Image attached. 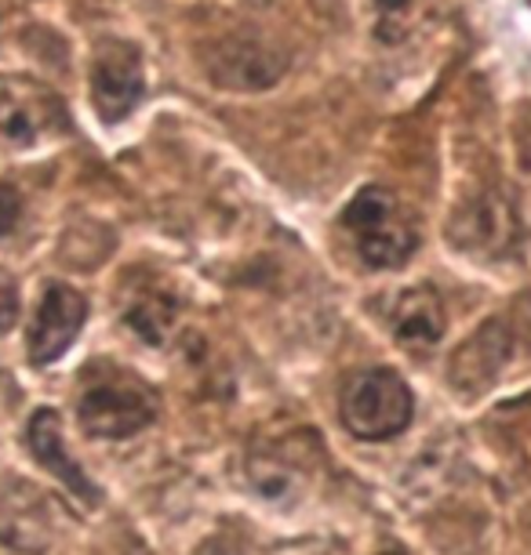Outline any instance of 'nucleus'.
<instances>
[{
  "mask_svg": "<svg viewBox=\"0 0 531 555\" xmlns=\"http://www.w3.org/2000/svg\"><path fill=\"white\" fill-rule=\"evenodd\" d=\"M342 225L353 240V250L371 269H401L419 247L412 215L390 190L368 185L342 211Z\"/></svg>",
  "mask_w": 531,
  "mask_h": 555,
  "instance_id": "f257e3e1",
  "label": "nucleus"
},
{
  "mask_svg": "<svg viewBox=\"0 0 531 555\" xmlns=\"http://www.w3.org/2000/svg\"><path fill=\"white\" fill-rule=\"evenodd\" d=\"M342 425L364 443H387L401 436L415 417V396L390 366L357 371L342 389Z\"/></svg>",
  "mask_w": 531,
  "mask_h": 555,
  "instance_id": "f03ea898",
  "label": "nucleus"
},
{
  "mask_svg": "<svg viewBox=\"0 0 531 555\" xmlns=\"http://www.w3.org/2000/svg\"><path fill=\"white\" fill-rule=\"evenodd\" d=\"M80 425L99 439H128L142 433L146 425H153L157 417V400L142 382H135L131 374L110 371L102 374L80 392L77 403Z\"/></svg>",
  "mask_w": 531,
  "mask_h": 555,
  "instance_id": "7ed1b4c3",
  "label": "nucleus"
},
{
  "mask_svg": "<svg viewBox=\"0 0 531 555\" xmlns=\"http://www.w3.org/2000/svg\"><path fill=\"white\" fill-rule=\"evenodd\" d=\"M59 131H66L59 95L26 77H0V150H26Z\"/></svg>",
  "mask_w": 531,
  "mask_h": 555,
  "instance_id": "20e7f679",
  "label": "nucleus"
},
{
  "mask_svg": "<svg viewBox=\"0 0 531 555\" xmlns=\"http://www.w3.org/2000/svg\"><path fill=\"white\" fill-rule=\"evenodd\" d=\"M88 320V298L80 291H73L66 284H51L40 298V306L29 323L26 345H29V363L48 366L59 356H66V349L77 341L80 327Z\"/></svg>",
  "mask_w": 531,
  "mask_h": 555,
  "instance_id": "39448f33",
  "label": "nucleus"
},
{
  "mask_svg": "<svg viewBox=\"0 0 531 555\" xmlns=\"http://www.w3.org/2000/svg\"><path fill=\"white\" fill-rule=\"evenodd\" d=\"M91 95L102 120H124L142 99V59L124 40H110L96 51L91 62Z\"/></svg>",
  "mask_w": 531,
  "mask_h": 555,
  "instance_id": "423d86ee",
  "label": "nucleus"
},
{
  "mask_svg": "<svg viewBox=\"0 0 531 555\" xmlns=\"http://www.w3.org/2000/svg\"><path fill=\"white\" fill-rule=\"evenodd\" d=\"M26 439H29L34 457L48 468L51 476H55V483H62L73 498L85 501V505H99V487L91 483L85 468L77 465V457L69 454L66 436H62V422H59L55 411H37L34 417H29Z\"/></svg>",
  "mask_w": 531,
  "mask_h": 555,
  "instance_id": "0eeeda50",
  "label": "nucleus"
},
{
  "mask_svg": "<svg viewBox=\"0 0 531 555\" xmlns=\"http://www.w3.org/2000/svg\"><path fill=\"white\" fill-rule=\"evenodd\" d=\"M387 323L401 349L430 352L444 338V309L433 287H412L393 295L387 309Z\"/></svg>",
  "mask_w": 531,
  "mask_h": 555,
  "instance_id": "6e6552de",
  "label": "nucleus"
},
{
  "mask_svg": "<svg viewBox=\"0 0 531 555\" xmlns=\"http://www.w3.org/2000/svg\"><path fill=\"white\" fill-rule=\"evenodd\" d=\"M280 73V62L269 59L266 48H258L255 40H230L226 48H218V59L212 62V77L230 88H266Z\"/></svg>",
  "mask_w": 531,
  "mask_h": 555,
  "instance_id": "1a4fd4ad",
  "label": "nucleus"
},
{
  "mask_svg": "<svg viewBox=\"0 0 531 555\" xmlns=\"http://www.w3.org/2000/svg\"><path fill=\"white\" fill-rule=\"evenodd\" d=\"M459 229H470V236H463V247H481V250H503L514 244V215L498 196H481L477 204H470V211L459 218ZM455 229V233H459Z\"/></svg>",
  "mask_w": 531,
  "mask_h": 555,
  "instance_id": "9d476101",
  "label": "nucleus"
},
{
  "mask_svg": "<svg viewBox=\"0 0 531 555\" xmlns=\"http://www.w3.org/2000/svg\"><path fill=\"white\" fill-rule=\"evenodd\" d=\"M375 12V37L382 44H401L419 29L426 15V0H371Z\"/></svg>",
  "mask_w": 531,
  "mask_h": 555,
  "instance_id": "9b49d317",
  "label": "nucleus"
},
{
  "mask_svg": "<svg viewBox=\"0 0 531 555\" xmlns=\"http://www.w3.org/2000/svg\"><path fill=\"white\" fill-rule=\"evenodd\" d=\"M172 320H175V309L164 298H142V301H135V306L128 309V323L150 345L164 341V331L172 327Z\"/></svg>",
  "mask_w": 531,
  "mask_h": 555,
  "instance_id": "f8f14e48",
  "label": "nucleus"
},
{
  "mask_svg": "<svg viewBox=\"0 0 531 555\" xmlns=\"http://www.w3.org/2000/svg\"><path fill=\"white\" fill-rule=\"evenodd\" d=\"M18 320V291H15V280L0 269V334L12 331Z\"/></svg>",
  "mask_w": 531,
  "mask_h": 555,
  "instance_id": "ddd939ff",
  "label": "nucleus"
},
{
  "mask_svg": "<svg viewBox=\"0 0 531 555\" xmlns=\"http://www.w3.org/2000/svg\"><path fill=\"white\" fill-rule=\"evenodd\" d=\"M18 215H23V201L12 185H0V236H8L18 225Z\"/></svg>",
  "mask_w": 531,
  "mask_h": 555,
  "instance_id": "4468645a",
  "label": "nucleus"
},
{
  "mask_svg": "<svg viewBox=\"0 0 531 555\" xmlns=\"http://www.w3.org/2000/svg\"><path fill=\"white\" fill-rule=\"evenodd\" d=\"M4 15H8V0H0V26H4Z\"/></svg>",
  "mask_w": 531,
  "mask_h": 555,
  "instance_id": "2eb2a0df",
  "label": "nucleus"
}]
</instances>
